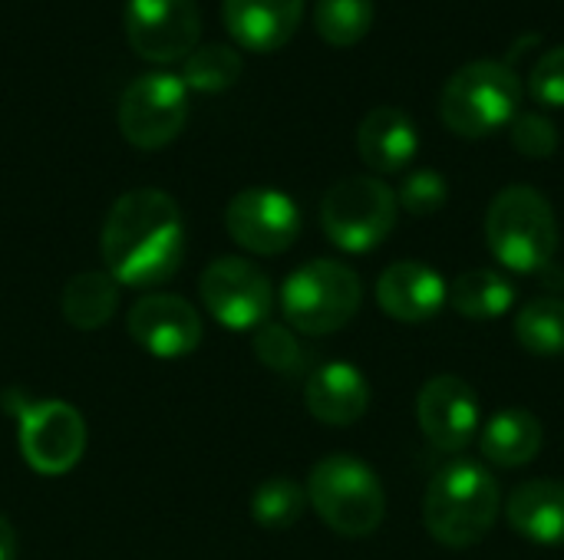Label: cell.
<instances>
[{
    "label": "cell",
    "mask_w": 564,
    "mask_h": 560,
    "mask_svg": "<svg viewBox=\"0 0 564 560\" xmlns=\"http://www.w3.org/2000/svg\"><path fill=\"white\" fill-rule=\"evenodd\" d=\"M397 191L377 175H354L337 182L321 201V224L334 248L367 254L380 248L397 228Z\"/></svg>",
    "instance_id": "52a82bcc"
},
{
    "label": "cell",
    "mask_w": 564,
    "mask_h": 560,
    "mask_svg": "<svg viewBox=\"0 0 564 560\" xmlns=\"http://www.w3.org/2000/svg\"><path fill=\"white\" fill-rule=\"evenodd\" d=\"M254 356L268 370L284 373V376L301 373V366H304V350H301L297 337L281 323H261L254 330Z\"/></svg>",
    "instance_id": "4316f807"
},
{
    "label": "cell",
    "mask_w": 564,
    "mask_h": 560,
    "mask_svg": "<svg viewBox=\"0 0 564 560\" xmlns=\"http://www.w3.org/2000/svg\"><path fill=\"white\" fill-rule=\"evenodd\" d=\"M516 152L525 158H552L558 149V129L549 116L542 112H519L509 125Z\"/></svg>",
    "instance_id": "f1b7e54d"
},
{
    "label": "cell",
    "mask_w": 564,
    "mask_h": 560,
    "mask_svg": "<svg viewBox=\"0 0 564 560\" xmlns=\"http://www.w3.org/2000/svg\"><path fill=\"white\" fill-rule=\"evenodd\" d=\"M499 508L502 495L492 472L463 459L433 475L423 498V521L440 545L473 548L496 528Z\"/></svg>",
    "instance_id": "7a4b0ae2"
},
{
    "label": "cell",
    "mask_w": 564,
    "mask_h": 560,
    "mask_svg": "<svg viewBox=\"0 0 564 560\" xmlns=\"http://www.w3.org/2000/svg\"><path fill=\"white\" fill-rule=\"evenodd\" d=\"M446 198H449V185H446V178H443L440 172H433V168L410 172V175L403 178L400 191H397V205H400L403 211L416 215V218H426V215L443 211Z\"/></svg>",
    "instance_id": "83f0119b"
},
{
    "label": "cell",
    "mask_w": 564,
    "mask_h": 560,
    "mask_svg": "<svg viewBox=\"0 0 564 560\" xmlns=\"http://www.w3.org/2000/svg\"><path fill=\"white\" fill-rule=\"evenodd\" d=\"M0 560H17V531L3 515H0Z\"/></svg>",
    "instance_id": "4dcf8cb0"
},
{
    "label": "cell",
    "mask_w": 564,
    "mask_h": 560,
    "mask_svg": "<svg viewBox=\"0 0 564 560\" xmlns=\"http://www.w3.org/2000/svg\"><path fill=\"white\" fill-rule=\"evenodd\" d=\"M228 36L251 53H274L301 26L304 0H221Z\"/></svg>",
    "instance_id": "2e32d148"
},
{
    "label": "cell",
    "mask_w": 564,
    "mask_h": 560,
    "mask_svg": "<svg viewBox=\"0 0 564 560\" xmlns=\"http://www.w3.org/2000/svg\"><path fill=\"white\" fill-rule=\"evenodd\" d=\"M373 17H377L373 0H317L314 7V26L321 40L337 50L357 46L370 33Z\"/></svg>",
    "instance_id": "d4e9b609"
},
{
    "label": "cell",
    "mask_w": 564,
    "mask_h": 560,
    "mask_svg": "<svg viewBox=\"0 0 564 560\" xmlns=\"http://www.w3.org/2000/svg\"><path fill=\"white\" fill-rule=\"evenodd\" d=\"M364 300V284L357 271L340 261L317 257L301 264L281 284V314L291 330L307 337H327L344 330Z\"/></svg>",
    "instance_id": "8992f818"
},
{
    "label": "cell",
    "mask_w": 564,
    "mask_h": 560,
    "mask_svg": "<svg viewBox=\"0 0 564 560\" xmlns=\"http://www.w3.org/2000/svg\"><path fill=\"white\" fill-rule=\"evenodd\" d=\"M416 419H420L426 442L453 455V452H463L476 439L482 426V406H479L476 389L466 380L443 373V376H433L420 389Z\"/></svg>",
    "instance_id": "4fadbf2b"
},
{
    "label": "cell",
    "mask_w": 564,
    "mask_h": 560,
    "mask_svg": "<svg viewBox=\"0 0 564 560\" xmlns=\"http://www.w3.org/2000/svg\"><path fill=\"white\" fill-rule=\"evenodd\" d=\"M129 337L159 360H178L198 350L205 327L198 310L175 294H142L129 317H126Z\"/></svg>",
    "instance_id": "5bb4252c"
},
{
    "label": "cell",
    "mask_w": 564,
    "mask_h": 560,
    "mask_svg": "<svg viewBox=\"0 0 564 560\" xmlns=\"http://www.w3.org/2000/svg\"><path fill=\"white\" fill-rule=\"evenodd\" d=\"M63 317L76 330H99L119 307V284L109 271H83L69 277L59 297Z\"/></svg>",
    "instance_id": "7402d4cb"
},
{
    "label": "cell",
    "mask_w": 564,
    "mask_h": 560,
    "mask_svg": "<svg viewBox=\"0 0 564 560\" xmlns=\"http://www.w3.org/2000/svg\"><path fill=\"white\" fill-rule=\"evenodd\" d=\"M304 403L317 422L344 429V426H354L357 419H364V413L370 406V383L364 380V373L354 363L334 360V363L317 366L307 376Z\"/></svg>",
    "instance_id": "e0dca14e"
},
{
    "label": "cell",
    "mask_w": 564,
    "mask_h": 560,
    "mask_svg": "<svg viewBox=\"0 0 564 560\" xmlns=\"http://www.w3.org/2000/svg\"><path fill=\"white\" fill-rule=\"evenodd\" d=\"M516 337L532 356H562L564 353V300L535 297L516 317Z\"/></svg>",
    "instance_id": "cb8c5ba5"
},
{
    "label": "cell",
    "mask_w": 564,
    "mask_h": 560,
    "mask_svg": "<svg viewBox=\"0 0 564 560\" xmlns=\"http://www.w3.org/2000/svg\"><path fill=\"white\" fill-rule=\"evenodd\" d=\"M17 442L36 475H66L86 452V422L63 399L17 406Z\"/></svg>",
    "instance_id": "9c48e42d"
},
{
    "label": "cell",
    "mask_w": 564,
    "mask_h": 560,
    "mask_svg": "<svg viewBox=\"0 0 564 560\" xmlns=\"http://www.w3.org/2000/svg\"><path fill=\"white\" fill-rule=\"evenodd\" d=\"M506 521L525 541L558 548L564 545V485L555 479H529L509 495Z\"/></svg>",
    "instance_id": "d6986e66"
},
{
    "label": "cell",
    "mask_w": 564,
    "mask_h": 560,
    "mask_svg": "<svg viewBox=\"0 0 564 560\" xmlns=\"http://www.w3.org/2000/svg\"><path fill=\"white\" fill-rule=\"evenodd\" d=\"M188 122V89L175 73H142L119 99V132L142 152L165 149Z\"/></svg>",
    "instance_id": "ba28073f"
},
{
    "label": "cell",
    "mask_w": 564,
    "mask_h": 560,
    "mask_svg": "<svg viewBox=\"0 0 564 560\" xmlns=\"http://www.w3.org/2000/svg\"><path fill=\"white\" fill-rule=\"evenodd\" d=\"M241 53L228 43H198L185 59L178 79L195 92H225L241 79Z\"/></svg>",
    "instance_id": "603a6c76"
},
{
    "label": "cell",
    "mask_w": 564,
    "mask_h": 560,
    "mask_svg": "<svg viewBox=\"0 0 564 560\" xmlns=\"http://www.w3.org/2000/svg\"><path fill=\"white\" fill-rule=\"evenodd\" d=\"M486 244L516 274H539L558 251V218L552 201L532 185L502 188L486 211Z\"/></svg>",
    "instance_id": "3957f363"
},
{
    "label": "cell",
    "mask_w": 564,
    "mask_h": 560,
    "mask_svg": "<svg viewBox=\"0 0 564 560\" xmlns=\"http://www.w3.org/2000/svg\"><path fill=\"white\" fill-rule=\"evenodd\" d=\"M116 284L152 290L172 281L185 261V218L178 201L159 188H135L116 198L99 241Z\"/></svg>",
    "instance_id": "6da1fadb"
},
{
    "label": "cell",
    "mask_w": 564,
    "mask_h": 560,
    "mask_svg": "<svg viewBox=\"0 0 564 560\" xmlns=\"http://www.w3.org/2000/svg\"><path fill=\"white\" fill-rule=\"evenodd\" d=\"M449 287L423 261H397L377 281V304L400 323H426L446 307Z\"/></svg>",
    "instance_id": "9a60e30c"
},
{
    "label": "cell",
    "mask_w": 564,
    "mask_h": 560,
    "mask_svg": "<svg viewBox=\"0 0 564 560\" xmlns=\"http://www.w3.org/2000/svg\"><path fill=\"white\" fill-rule=\"evenodd\" d=\"M225 228L245 251L274 257L301 234V211L291 195L278 188H245L225 208Z\"/></svg>",
    "instance_id": "7c38bea8"
},
{
    "label": "cell",
    "mask_w": 564,
    "mask_h": 560,
    "mask_svg": "<svg viewBox=\"0 0 564 560\" xmlns=\"http://www.w3.org/2000/svg\"><path fill=\"white\" fill-rule=\"evenodd\" d=\"M420 149L416 122L397 106H377L364 116L357 129V152L364 165L377 175L403 172Z\"/></svg>",
    "instance_id": "ac0fdd59"
},
{
    "label": "cell",
    "mask_w": 564,
    "mask_h": 560,
    "mask_svg": "<svg viewBox=\"0 0 564 560\" xmlns=\"http://www.w3.org/2000/svg\"><path fill=\"white\" fill-rule=\"evenodd\" d=\"M529 96L539 106L549 109H564V43L542 53V59L532 66L529 76Z\"/></svg>",
    "instance_id": "f546056e"
},
{
    "label": "cell",
    "mask_w": 564,
    "mask_h": 560,
    "mask_svg": "<svg viewBox=\"0 0 564 560\" xmlns=\"http://www.w3.org/2000/svg\"><path fill=\"white\" fill-rule=\"evenodd\" d=\"M307 505L340 538H370L387 518V492L377 472L354 455H327L307 475Z\"/></svg>",
    "instance_id": "5b68a950"
},
{
    "label": "cell",
    "mask_w": 564,
    "mask_h": 560,
    "mask_svg": "<svg viewBox=\"0 0 564 560\" xmlns=\"http://www.w3.org/2000/svg\"><path fill=\"white\" fill-rule=\"evenodd\" d=\"M545 432L542 422L525 409H502L496 413L479 436L482 459L499 469H522L542 452Z\"/></svg>",
    "instance_id": "ffe728a7"
},
{
    "label": "cell",
    "mask_w": 564,
    "mask_h": 560,
    "mask_svg": "<svg viewBox=\"0 0 564 560\" xmlns=\"http://www.w3.org/2000/svg\"><path fill=\"white\" fill-rule=\"evenodd\" d=\"M512 300H516V287L509 284V277L499 271H489V267H476V271L459 274L449 284V297H446V304L459 317L476 320V323L499 320L502 314L512 310Z\"/></svg>",
    "instance_id": "44dd1931"
},
{
    "label": "cell",
    "mask_w": 564,
    "mask_h": 560,
    "mask_svg": "<svg viewBox=\"0 0 564 560\" xmlns=\"http://www.w3.org/2000/svg\"><path fill=\"white\" fill-rule=\"evenodd\" d=\"M522 79L506 59H473L456 69L440 96V116L463 139H486L519 116Z\"/></svg>",
    "instance_id": "277c9868"
},
{
    "label": "cell",
    "mask_w": 564,
    "mask_h": 560,
    "mask_svg": "<svg viewBox=\"0 0 564 560\" xmlns=\"http://www.w3.org/2000/svg\"><path fill=\"white\" fill-rule=\"evenodd\" d=\"M126 40L149 63H182L202 40L195 0H126Z\"/></svg>",
    "instance_id": "8fae6325"
},
{
    "label": "cell",
    "mask_w": 564,
    "mask_h": 560,
    "mask_svg": "<svg viewBox=\"0 0 564 560\" xmlns=\"http://www.w3.org/2000/svg\"><path fill=\"white\" fill-rule=\"evenodd\" d=\"M198 294L205 310L225 330H258L268 323L274 307L271 281L261 267L245 257H218L198 277Z\"/></svg>",
    "instance_id": "30bf717a"
},
{
    "label": "cell",
    "mask_w": 564,
    "mask_h": 560,
    "mask_svg": "<svg viewBox=\"0 0 564 560\" xmlns=\"http://www.w3.org/2000/svg\"><path fill=\"white\" fill-rule=\"evenodd\" d=\"M304 508H307V492L284 475L268 479L251 495V518L264 531H288L291 525L301 521Z\"/></svg>",
    "instance_id": "484cf974"
}]
</instances>
